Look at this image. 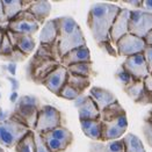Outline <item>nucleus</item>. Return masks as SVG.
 <instances>
[{
    "instance_id": "f257e3e1",
    "label": "nucleus",
    "mask_w": 152,
    "mask_h": 152,
    "mask_svg": "<svg viewBox=\"0 0 152 152\" xmlns=\"http://www.w3.org/2000/svg\"><path fill=\"white\" fill-rule=\"evenodd\" d=\"M121 7L115 4L95 2L89 7L87 14V27L96 43L109 39L110 28Z\"/></svg>"
},
{
    "instance_id": "f03ea898",
    "label": "nucleus",
    "mask_w": 152,
    "mask_h": 152,
    "mask_svg": "<svg viewBox=\"0 0 152 152\" xmlns=\"http://www.w3.org/2000/svg\"><path fill=\"white\" fill-rule=\"evenodd\" d=\"M99 120L102 123L101 142L121 140V137L127 132V113L118 101L100 112Z\"/></svg>"
},
{
    "instance_id": "7ed1b4c3",
    "label": "nucleus",
    "mask_w": 152,
    "mask_h": 152,
    "mask_svg": "<svg viewBox=\"0 0 152 152\" xmlns=\"http://www.w3.org/2000/svg\"><path fill=\"white\" fill-rule=\"evenodd\" d=\"M57 25V45L61 58L69 51L86 45V39L80 26L71 16L56 18Z\"/></svg>"
},
{
    "instance_id": "20e7f679",
    "label": "nucleus",
    "mask_w": 152,
    "mask_h": 152,
    "mask_svg": "<svg viewBox=\"0 0 152 152\" xmlns=\"http://www.w3.org/2000/svg\"><path fill=\"white\" fill-rule=\"evenodd\" d=\"M38 100L34 96H23L21 98L15 106L13 118L18 120L20 123L28 128L29 130L34 131L36 126L38 109H39Z\"/></svg>"
},
{
    "instance_id": "39448f33",
    "label": "nucleus",
    "mask_w": 152,
    "mask_h": 152,
    "mask_svg": "<svg viewBox=\"0 0 152 152\" xmlns=\"http://www.w3.org/2000/svg\"><path fill=\"white\" fill-rule=\"evenodd\" d=\"M31 131L20 123L15 118H8L0 122V146L2 148H14L26 135Z\"/></svg>"
},
{
    "instance_id": "423d86ee",
    "label": "nucleus",
    "mask_w": 152,
    "mask_h": 152,
    "mask_svg": "<svg viewBox=\"0 0 152 152\" xmlns=\"http://www.w3.org/2000/svg\"><path fill=\"white\" fill-rule=\"evenodd\" d=\"M61 126H62V114L57 108L50 104H43L39 107L36 126L34 129L35 132L44 134Z\"/></svg>"
},
{
    "instance_id": "0eeeda50",
    "label": "nucleus",
    "mask_w": 152,
    "mask_h": 152,
    "mask_svg": "<svg viewBox=\"0 0 152 152\" xmlns=\"http://www.w3.org/2000/svg\"><path fill=\"white\" fill-rule=\"evenodd\" d=\"M58 65H61L59 62L48 59V58H42L34 55L30 58V62L28 64L27 72L28 77L36 84H42V81L45 79V77L53 71Z\"/></svg>"
},
{
    "instance_id": "6e6552de",
    "label": "nucleus",
    "mask_w": 152,
    "mask_h": 152,
    "mask_svg": "<svg viewBox=\"0 0 152 152\" xmlns=\"http://www.w3.org/2000/svg\"><path fill=\"white\" fill-rule=\"evenodd\" d=\"M152 30V12H146L143 10L130 11V22L129 33L140 38L145 36Z\"/></svg>"
},
{
    "instance_id": "1a4fd4ad",
    "label": "nucleus",
    "mask_w": 152,
    "mask_h": 152,
    "mask_svg": "<svg viewBox=\"0 0 152 152\" xmlns=\"http://www.w3.org/2000/svg\"><path fill=\"white\" fill-rule=\"evenodd\" d=\"M115 44H116L117 55L123 56V57H129V56H134L137 53H143V51L146 47L145 41L143 38L137 37L130 33L122 36Z\"/></svg>"
},
{
    "instance_id": "9d476101",
    "label": "nucleus",
    "mask_w": 152,
    "mask_h": 152,
    "mask_svg": "<svg viewBox=\"0 0 152 152\" xmlns=\"http://www.w3.org/2000/svg\"><path fill=\"white\" fill-rule=\"evenodd\" d=\"M122 70L136 80H144L150 75L143 53H137L127 57L122 64Z\"/></svg>"
},
{
    "instance_id": "9b49d317",
    "label": "nucleus",
    "mask_w": 152,
    "mask_h": 152,
    "mask_svg": "<svg viewBox=\"0 0 152 152\" xmlns=\"http://www.w3.org/2000/svg\"><path fill=\"white\" fill-rule=\"evenodd\" d=\"M67 79V70L62 65H58L53 71H51L45 79L42 81V85L45 86L47 89H49L51 93L55 95H58L62 91L64 85L66 84Z\"/></svg>"
},
{
    "instance_id": "f8f14e48",
    "label": "nucleus",
    "mask_w": 152,
    "mask_h": 152,
    "mask_svg": "<svg viewBox=\"0 0 152 152\" xmlns=\"http://www.w3.org/2000/svg\"><path fill=\"white\" fill-rule=\"evenodd\" d=\"M130 11L128 8H121L120 13L116 15L113 26L110 28L109 39L112 43H116L122 36L129 33V22H130Z\"/></svg>"
},
{
    "instance_id": "ddd939ff",
    "label": "nucleus",
    "mask_w": 152,
    "mask_h": 152,
    "mask_svg": "<svg viewBox=\"0 0 152 152\" xmlns=\"http://www.w3.org/2000/svg\"><path fill=\"white\" fill-rule=\"evenodd\" d=\"M75 106L78 110L79 121L98 120L100 117V112L98 107L88 95H80L77 100H75Z\"/></svg>"
},
{
    "instance_id": "4468645a",
    "label": "nucleus",
    "mask_w": 152,
    "mask_h": 152,
    "mask_svg": "<svg viewBox=\"0 0 152 152\" xmlns=\"http://www.w3.org/2000/svg\"><path fill=\"white\" fill-rule=\"evenodd\" d=\"M39 29V25L35 20H28V19H19L14 18L11 21L7 22V30L19 34V35H28L33 36L37 33Z\"/></svg>"
},
{
    "instance_id": "2eb2a0df",
    "label": "nucleus",
    "mask_w": 152,
    "mask_h": 152,
    "mask_svg": "<svg viewBox=\"0 0 152 152\" xmlns=\"http://www.w3.org/2000/svg\"><path fill=\"white\" fill-rule=\"evenodd\" d=\"M88 96L92 99V101L95 103V106L98 107L99 112H102L108 106L117 102V98L114 95V93H112L110 91H108L106 88L98 87V86L91 87Z\"/></svg>"
},
{
    "instance_id": "dca6fc26",
    "label": "nucleus",
    "mask_w": 152,
    "mask_h": 152,
    "mask_svg": "<svg viewBox=\"0 0 152 152\" xmlns=\"http://www.w3.org/2000/svg\"><path fill=\"white\" fill-rule=\"evenodd\" d=\"M6 34L10 38L11 43L13 44V47L15 49H18L19 51H21L23 55H26L27 57L33 53L35 48H36V42L33 36H28V35H19L12 33L10 30L6 29Z\"/></svg>"
},
{
    "instance_id": "f3484780",
    "label": "nucleus",
    "mask_w": 152,
    "mask_h": 152,
    "mask_svg": "<svg viewBox=\"0 0 152 152\" xmlns=\"http://www.w3.org/2000/svg\"><path fill=\"white\" fill-rule=\"evenodd\" d=\"M86 62H92L91 51L87 45H83V47H79V48L69 51L66 55H64L61 58L59 63L64 67H69L70 65H73V64L86 63Z\"/></svg>"
},
{
    "instance_id": "a211bd4d",
    "label": "nucleus",
    "mask_w": 152,
    "mask_h": 152,
    "mask_svg": "<svg viewBox=\"0 0 152 152\" xmlns=\"http://www.w3.org/2000/svg\"><path fill=\"white\" fill-rule=\"evenodd\" d=\"M27 11L35 18L38 25H41V23H44L50 15L51 4L49 1H45V0L31 1L29 4V6L27 7Z\"/></svg>"
},
{
    "instance_id": "6ab92c4d",
    "label": "nucleus",
    "mask_w": 152,
    "mask_h": 152,
    "mask_svg": "<svg viewBox=\"0 0 152 152\" xmlns=\"http://www.w3.org/2000/svg\"><path fill=\"white\" fill-rule=\"evenodd\" d=\"M80 127L86 137L94 142H101L102 138V123L98 120H84L80 121Z\"/></svg>"
},
{
    "instance_id": "aec40b11",
    "label": "nucleus",
    "mask_w": 152,
    "mask_h": 152,
    "mask_svg": "<svg viewBox=\"0 0 152 152\" xmlns=\"http://www.w3.org/2000/svg\"><path fill=\"white\" fill-rule=\"evenodd\" d=\"M2 2V8H4V14L5 18L8 21L14 19L18 14L22 11L27 10L29 4L31 1H21V0H1Z\"/></svg>"
},
{
    "instance_id": "412c9836",
    "label": "nucleus",
    "mask_w": 152,
    "mask_h": 152,
    "mask_svg": "<svg viewBox=\"0 0 152 152\" xmlns=\"http://www.w3.org/2000/svg\"><path fill=\"white\" fill-rule=\"evenodd\" d=\"M89 152H124V144L122 140H109L106 143L93 142L89 145Z\"/></svg>"
},
{
    "instance_id": "4be33fe9",
    "label": "nucleus",
    "mask_w": 152,
    "mask_h": 152,
    "mask_svg": "<svg viewBox=\"0 0 152 152\" xmlns=\"http://www.w3.org/2000/svg\"><path fill=\"white\" fill-rule=\"evenodd\" d=\"M39 43L41 44H52L57 41V25L56 20H48L44 22L39 31Z\"/></svg>"
},
{
    "instance_id": "5701e85b",
    "label": "nucleus",
    "mask_w": 152,
    "mask_h": 152,
    "mask_svg": "<svg viewBox=\"0 0 152 152\" xmlns=\"http://www.w3.org/2000/svg\"><path fill=\"white\" fill-rule=\"evenodd\" d=\"M47 134L49 136H51V137H53L55 140H59L61 143H63L66 148H69L72 144V142H73V134L69 129L63 127V126L55 128L53 130L48 131Z\"/></svg>"
},
{
    "instance_id": "b1692460",
    "label": "nucleus",
    "mask_w": 152,
    "mask_h": 152,
    "mask_svg": "<svg viewBox=\"0 0 152 152\" xmlns=\"http://www.w3.org/2000/svg\"><path fill=\"white\" fill-rule=\"evenodd\" d=\"M66 84L70 85L71 87L77 89L80 94H83L85 92V89L88 88L91 85V80L89 78H85L81 76H77L67 72V79H66Z\"/></svg>"
},
{
    "instance_id": "393cba45",
    "label": "nucleus",
    "mask_w": 152,
    "mask_h": 152,
    "mask_svg": "<svg viewBox=\"0 0 152 152\" xmlns=\"http://www.w3.org/2000/svg\"><path fill=\"white\" fill-rule=\"evenodd\" d=\"M124 152H146L142 140L134 134H127L123 138Z\"/></svg>"
},
{
    "instance_id": "a878e982",
    "label": "nucleus",
    "mask_w": 152,
    "mask_h": 152,
    "mask_svg": "<svg viewBox=\"0 0 152 152\" xmlns=\"http://www.w3.org/2000/svg\"><path fill=\"white\" fill-rule=\"evenodd\" d=\"M144 89H145V87H144L143 80H136V79H134L128 86L124 87V92L127 93L134 101L137 103V102L140 101V98H142L143 93H144Z\"/></svg>"
},
{
    "instance_id": "bb28decb",
    "label": "nucleus",
    "mask_w": 152,
    "mask_h": 152,
    "mask_svg": "<svg viewBox=\"0 0 152 152\" xmlns=\"http://www.w3.org/2000/svg\"><path fill=\"white\" fill-rule=\"evenodd\" d=\"M69 73L72 75H77V76L85 77V78H89L93 76V64L92 62H86V63H78L70 65L69 67H66Z\"/></svg>"
},
{
    "instance_id": "cd10ccee",
    "label": "nucleus",
    "mask_w": 152,
    "mask_h": 152,
    "mask_svg": "<svg viewBox=\"0 0 152 152\" xmlns=\"http://www.w3.org/2000/svg\"><path fill=\"white\" fill-rule=\"evenodd\" d=\"M14 148L16 152H35L34 131H29Z\"/></svg>"
},
{
    "instance_id": "c85d7f7f",
    "label": "nucleus",
    "mask_w": 152,
    "mask_h": 152,
    "mask_svg": "<svg viewBox=\"0 0 152 152\" xmlns=\"http://www.w3.org/2000/svg\"><path fill=\"white\" fill-rule=\"evenodd\" d=\"M14 49L15 48L13 47V44L11 43L10 38H8L7 34H6V30H5V33L2 35V38H1V42H0V56L6 58L14 51Z\"/></svg>"
},
{
    "instance_id": "c756f323",
    "label": "nucleus",
    "mask_w": 152,
    "mask_h": 152,
    "mask_svg": "<svg viewBox=\"0 0 152 152\" xmlns=\"http://www.w3.org/2000/svg\"><path fill=\"white\" fill-rule=\"evenodd\" d=\"M80 95H83V94H80L77 89H75L73 87H71L70 85H67V84H65L64 85V87L62 88V91L59 92V94H58V96H61V98H63V99H66V100H77Z\"/></svg>"
},
{
    "instance_id": "7c9ffc66",
    "label": "nucleus",
    "mask_w": 152,
    "mask_h": 152,
    "mask_svg": "<svg viewBox=\"0 0 152 152\" xmlns=\"http://www.w3.org/2000/svg\"><path fill=\"white\" fill-rule=\"evenodd\" d=\"M34 140H35V152H50L47 148L41 134L34 131Z\"/></svg>"
},
{
    "instance_id": "2f4dec72",
    "label": "nucleus",
    "mask_w": 152,
    "mask_h": 152,
    "mask_svg": "<svg viewBox=\"0 0 152 152\" xmlns=\"http://www.w3.org/2000/svg\"><path fill=\"white\" fill-rule=\"evenodd\" d=\"M98 45H99L100 48H102L103 50L108 53V55H110V56H113V57H117V51H116V48L113 47V43L110 42V39L104 41V42H100V43H98Z\"/></svg>"
},
{
    "instance_id": "473e14b6",
    "label": "nucleus",
    "mask_w": 152,
    "mask_h": 152,
    "mask_svg": "<svg viewBox=\"0 0 152 152\" xmlns=\"http://www.w3.org/2000/svg\"><path fill=\"white\" fill-rule=\"evenodd\" d=\"M143 55H144L145 62L148 65L149 73H152V45H146L144 51H143Z\"/></svg>"
},
{
    "instance_id": "72a5a7b5",
    "label": "nucleus",
    "mask_w": 152,
    "mask_h": 152,
    "mask_svg": "<svg viewBox=\"0 0 152 152\" xmlns=\"http://www.w3.org/2000/svg\"><path fill=\"white\" fill-rule=\"evenodd\" d=\"M143 134L146 138L148 144L152 148V123L151 122H148L145 121L144 122V126H143Z\"/></svg>"
},
{
    "instance_id": "f704fd0d",
    "label": "nucleus",
    "mask_w": 152,
    "mask_h": 152,
    "mask_svg": "<svg viewBox=\"0 0 152 152\" xmlns=\"http://www.w3.org/2000/svg\"><path fill=\"white\" fill-rule=\"evenodd\" d=\"M116 78L122 83V85H123V87H126L128 86L132 80H134V78H131V77L128 75L126 71H123V70H121V71H118L117 72V75H116Z\"/></svg>"
},
{
    "instance_id": "c9c22d12",
    "label": "nucleus",
    "mask_w": 152,
    "mask_h": 152,
    "mask_svg": "<svg viewBox=\"0 0 152 152\" xmlns=\"http://www.w3.org/2000/svg\"><path fill=\"white\" fill-rule=\"evenodd\" d=\"M26 58H27V56L23 55L21 51H19L18 49H14L12 53L8 57H6L5 59H10V61H13V62H22V61H25Z\"/></svg>"
},
{
    "instance_id": "e433bc0d",
    "label": "nucleus",
    "mask_w": 152,
    "mask_h": 152,
    "mask_svg": "<svg viewBox=\"0 0 152 152\" xmlns=\"http://www.w3.org/2000/svg\"><path fill=\"white\" fill-rule=\"evenodd\" d=\"M140 104H152V93L150 91L145 88L144 89V93L142 95V98L140 99V101L137 102Z\"/></svg>"
},
{
    "instance_id": "4c0bfd02",
    "label": "nucleus",
    "mask_w": 152,
    "mask_h": 152,
    "mask_svg": "<svg viewBox=\"0 0 152 152\" xmlns=\"http://www.w3.org/2000/svg\"><path fill=\"white\" fill-rule=\"evenodd\" d=\"M143 83H144V87L152 93V73H150L149 76L146 77V78L143 80Z\"/></svg>"
},
{
    "instance_id": "58836bf2",
    "label": "nucleus",
    "mask_w": 152,
    "mask_h": 152,
    "mask_svg": "<svg viewBox=\"0 0 152 152\" xmlns=\"http://www.w3.org/2000/svg\"><path fill=\"white\" fill-rule=\"evenodd\" d=\"M142 8H143V11L152 12V0H144V1H142Z\"/></svg>"
},
{
    "instance_id": "ea45409f",
    "label": "nucleus",
    "mask_w": 152,
    "mask_h": 152,
    "mask_svg": "<svg viewBox=\"0 0 152 152\" xmlns=\"http://www.w3.org/2000/svg\"><path fill=\"white\" fill-rule=\"evenodd\" d=\"M0 23L1 25H6L7 23V20L5 18V14H4V8H2V2L0 0Z\"/></svg>"
},
{
    "instance_id": "a19ab883",
    "label": "nucleus",
    "mask_w": 152,
    "mask_h": 152,
    "mask_svg": "<svg viewBox=\"0 0 152 152\" xmlns=\"http://www.w3.org/2000/svg\"><path fill=\"white\" fill-rule=\"evenodd\" d=\"M124 2H127V4H129V5L135 6V7H136V10H142V1H140V0H137V1L128 0V1H124Z\"/></svg>"
},
{
    "instance_id": "79ce46f5",
    "label": "nucleus",
    "mask_w": 152,
    "mask_h": 152,
    "mask_svg": "<svg viewBox=\"0 0 152 152\" xmlns=\"http://www.w3.org/2000/svg\"><path fill=\"white\" fill-rule=\"evenodd\" d=\"M144 41H145V44H146V45H152V30L145 36Z\"/></svg>"
},
{
    "instance_id": "37998d69",
    "label": "nucleus",
    "mask_w": 152,
    "mask_h": 152,
    "mask_svg": "<svg viewBox=\"0 0 152 152\" xmlns=\"http://www.w3.org/2000/svg\"><path fill=\"white\" fill-rule=\"evenodd\" d=\"M7 29V25H6V27L4 26L2 28H0V42H1V38H2V35H4V33H5V30Z\"/></svg>"
},
{
    "instance_id": "c03bdc74",
    "label": "nucleus",
    "mask_w": 152,
    "mask_h": 152,
    "mask_svg": "<svg viewBox=\"0 0 152 152\" xmlns=\"http://www.w3.org/2000/svg\"><path fill=\"white\" fill-rule=\"evenodd\" d=\"M145 121H148V122H151V123H152V110L150 112V115H149V117H148Z\"/></svg>"
},
{
    "instance_id": "a18cd8bd",
    "label": "nucleus",
    "mask_w": 152,
    "mask_h": 152,
    "mask_svg": "<svg viewBox=\"0 0 152 152\" xmlns=\"http://www.w3.org/2000/svg\"><path fill=\"white\" fill-rule=\"evenodd\" d=\"M0 152H5V150H4V148H2V146H0Z\"/></svg>"
},
{
    "instance_id": "49530a36",
    "label": "nucleus",
    "mask_w": 152,
    "mask_h": 152,
    "mask_svg": "<svg viewBox=\"0 0 152 152\" xmlns=\"http://www.w3.org/2000/svg\"><path fill=\"white\" fill-rule=\"evenodd\" d=\"M6 25H7V23H6ZM4 26H5V25H1V23H0V28H2Z\"/></svg>"
}]
</instances>
